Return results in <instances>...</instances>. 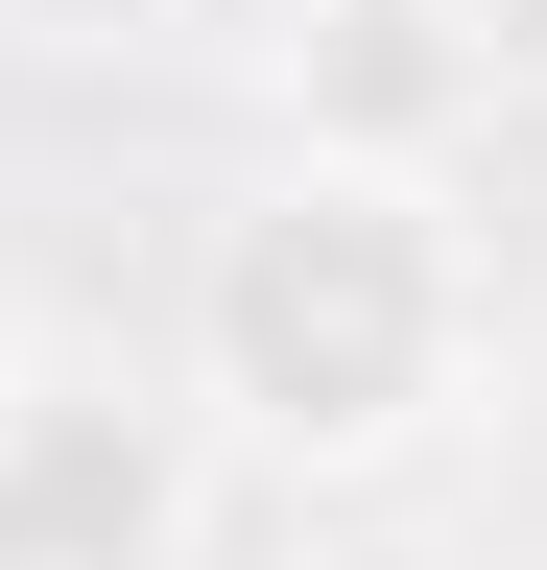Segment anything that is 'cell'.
I'll return each mask as SVG.
<instances>
[{"mask_svg": "<svg viewBox=\"0 0 547 570\" xmlns=\"http://www.w3.org/2000/svg\"><path fill=\"white\" fill-rule=\"evenodd\" d=\"M262 96H286V142H333V167H452L476 48H452V0H286Z\"/></svg>", "mask_w": 547, "mask_h": 570, "instance_id": "obj_3", "label": "cell"}, {"mask_svg": "<svg viewBox=\"0 0 547 570\" xmlns=\"http://www.w3.org/2000/svg\"><path fill=\"white\" fill-rule=\"evenodd\" d=\"M144 547H167V404L48 356V404L0 428V570H144Z\"/></svg>", "mask_w": 547, "mask_h": 570, "instance_id": "obj_2", "label": "cell"}, {"mask_svg": "<svg viewBox=\"0 0 547 570\" xmlns=\"http://www.w3.org/2000/svg\"><path fill=\"white\" fill-rule=\"evenodd\" d=\"M48 404V309H25V262H0V428Z\"/></svg>", "mask_w": 547, "mask_h": 570, "instance_id": "obj_6", "label": "cell"}, {"mask_svg": "<svg viewBox=\"0 0 547 570\" xmlns=\"http://www.w3.org/2000/svg\"><path fill=\"white\" fill-rule=\"evenodd\" d=\"M476 404H500V262H476L452 167L262 142L191 214V428L215 452L310 475V499H404Z\"/></svg>", "mask_w": 547, "mask_h": 570, "instance_id": "obj_1", "label": "cell"}, {"mask_svg": "<svg viewBox=\"0 0 547 570\" xmlns=\"http://www.w3.org/2000/svg\"><path fill=\"white\" fill-rule=\"evenodd\" d=\"M286 570H476V547H452V523H404V499H310V547H286Z\"/></svg>", "mask_w": 547, "mask_h": 570, "instance_id": "obj_4", "label": "cell"}, {"mask_svg": "<svg viewBox=\"0 0 547 570\" xmlns=\"http://www.w3.org/2000/svg\"><path fill=\"white\" fill-rule=\"evenodd\" d=\"M191 0H0V48H167Z\"/></svg>", "mask_w": 547, "mask_h": 570, "instance_id": "obj_5", "label": "cell"}]
</instances>
